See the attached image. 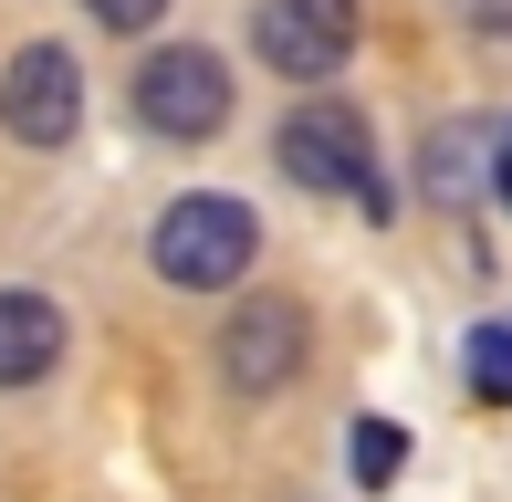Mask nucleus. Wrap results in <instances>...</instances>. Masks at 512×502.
Masks as SVG:
<instances>
[{
	"label": "nucleus",
	"mask_w": 512,
	"mask_h": 502,
	"mask_svg": "<svg viewBox=\"0 0 512 502\" xmlns=\"http://www.w3.org/2000/svg\"><path fill=\"white\" fill-rule=\"evenodd\" d=\"M84 11H95V21H105V32H147V21H157V11H168V0H84Z\"/></svg>",
	"instance_id": "9b49d317"
},
{
	"label": "nucleus",
	"mask_w": 512,
	"mask_h": 502,
	"mask_svg": "<svg viewBox=\"0 0 512 502\" xmlns=\"http://www.w3.org/2000/svg\"><path fill=\"white\" fill-rule=\"evenodd\" d=\"M492 147H502V178H512V126H502V136H492Z\"/></svg>",
	"instance_id": "ddd939ff"
},
{
	"label": "nucleus",
	"mask_w": 512,
	"mask_h": 502,
	"mask_svg": "<svg viewBox=\"0 0 512 502\" xmlns=\"http://www.w3.org/2000/svg\"><path fill=\"white\" fill-rule=\"evenodd\" d=\"M502 210H512V178H502Z\"/></svg>",
	"instance_id": "4468645a"
},
{
	"label": "nucleus",
	"mask_w": 512,
	"mask_h": 502,
	"mask_svg": "<svg viewBox=\"0 0 512 502\" xmlns=\"http://www.w3.org/2000/svg\"><path fill=\"white\" fill-rule=\"evenodd\" d=\"M251 53L283 84L345 74V53H356V0H262V11H251Z\"/></svg>",
	"instance_id": "39448f33"
},
{
	"label": "nucleus",
	"mask_w": 512,
	"mask_h": 502,
	"mask_svg": "<svg viewBox=\"0 0 512 502\" xmlns=\"http://www.w3.org/2000/svg\"><path fill=\"white\" fill-rule=\"evenodd\" d=\"M481 157H492V126H471V116L429 126V136H418V189H429L439 210H471V199H481Z\"/></svg>",
	"instance_id": "6e6552de"
},
{
	"label": "nucleus",
	"mask_w": 512,
	"mask_h": 502,
	"mask_svg": "<svg viewBox=\"0 0 512 502\" xmlns=\"http://www.w3.org/2000/svg\"><path fill=\"white\" fill-rule=\"evenodd\" d=\"M272 157H283V178H293V189H314V199H377V136H366V116H356L345 95L293 105Z\"/></svg>",
	"instance_id": "f03ea898"
},
{
	"label": "nucleus",
	"mask_w": 512,
	"mask_h": 502,
	"mask_svg": "<svg viewBox=\"0 0 512 502\" xmlns=\"http://www.w3.org/2000/svg\"><path fill=\"white\" fill-rule=\"evenodd\" d=\"M471 398L512 408V325H471Z\"/></svg>",
	"instance_id": "9d476101"
},
{
	"label": "nucleus",
	"mask_w": 512,
	"mask_h": 502,
	"mask_svg": "<svg viewBox=\"0 0 512 502\" xmlns=\"http://www.w3.org/2000/svg\"><path fill=\"white\" fill-rule=\"evenodd\" d=\"M251 251H262V220H251L241 199H220V189L168 199V210H157V231H147L157 283H178V293H230V283L251 272Z\"/></svg>",
	"instance_id": "f257e3e1"
},
{
	"label": "nucleus",
	"mask_w": 512,
	"mask_h": 502,
	"mask_svg": "<svg viewBox=\"0 0 512 502\" xmlns=\"http://www.w3.org/2000/svg\"><path fill=\"white\" fill-rule=\"evenodd\" d=\"M0 126H11L21 147H63V136L84 126V63L63 53V42H21V53L0 63Z\"/></svg>",
	"instance_id": "423d86ee"
},
{
	"label": "nucleus",
	"mask_w": 512,
	"mask_h": 502,
	"mask_svg": "<svg viewBox=\"0 0 512 502\" xmlns=\"http://www.w3.org/2000/svg\"><path fill=\"white\" fill-rule=\"evenodd\" d=\"M63 367V304L53 293H0V387H42Z\"/></svg>",
	"instance_id": "0eeeda50"
},
{
	"label": "nucleus",
	"mask_w": 512,
	"mask_h": 502,
	"mask_svg": "<svg viewBox=\"0 0 512 502\" xmlns=\"http://www.w3.org/2000/svg\"><path fill=\"white\" fill-rule=\"evenodd\" d=\"M314 356V314L293 304V293H251L241 314L220 325V377L241 387V398H272V387H293Z\"/></svg>",
	"instance_id": "20e7f679"
},
{
	"label": "nucleus",
	"mask_w": 512,
	"mask_h": 502,
	"mask_svg": "<svg viewBox=\"0 0 512 502\" xmlns=\"http://www.w3.org/2000/svg\"><path fill=\"white\" fill-rule=\"evenodd\" d=\"M450 11H460V21H471V32H481V42H502V32H512V0H450Z\"/></svg>",
	"instance_id": "f8f14e48"
},
{
	"label": "nucleus",
	"mask_w": 512,
	"mask_h": 502,
	"mask_svg": "<svg viewBox=\"0 0 512 502\" xmlns=\"http://www.w3.org/2000/svg\"><path fill=\"white\" fill-rule=\"evenodd\" d=\"M126 105H136V126H147V136H168V147H199V136H220V126H230V63H220V53H199V42H168V53L136 63Z\"/></svg>",
	"instance_id": "7ed1b4c3"
},
{
	"label": "nucleus",
	"mask_w": 512,
	"mask_h": 502,
	"mask_svg": "<svg viewBox=\"0 0 512 502\" xmlns=\"http://www.w3.org/2000/svg\"><path fill=\"white\" fill-rule=\"evenodd\" d=\"M398 461H408V429H398V419H356V440H345V471H356L366 492H387V482H398Z\"/></svg>",
	"instance_id": "1a4fd4ad"
}]
</instances>
